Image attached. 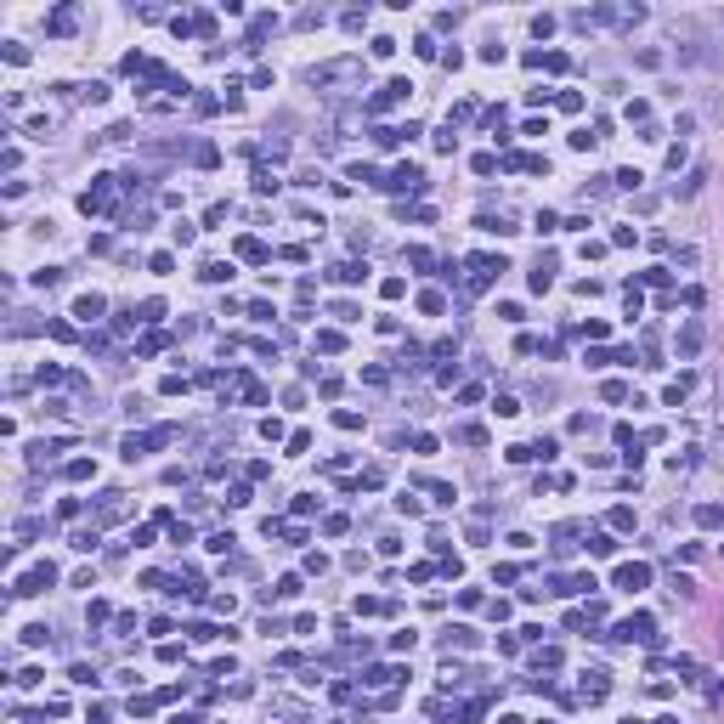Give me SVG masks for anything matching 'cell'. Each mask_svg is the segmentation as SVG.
Here are the masks:
<instances>
[{
    "label": "cell",
    "mask_w": 724,
    "mask_h": 724,
    "mask_svg": "<svg viewBox=\"0 0 724 724\" xmlns=\"http://www.w3.org/2000/svg\"><path fill=\"white\" fill-rule=\"evenodd\" d=\"M79 209H85V216H108V209H113V176H102L91 193H79Z\"/></svg>",
    "instance_id": "cell-1"
},
{
    "label": "cell",
    "mask_w": 724,
    "mask_h": 724,
    "mask_svg": "<svg viewBox=\"0 0 724 724\" xmlns=\"http://www.w3.org/2000/svg\"><path fill=\"white\" fill-rule=\"evenodd\" d=\"M51 577H57V572H51V566H34V572H23V577H17V583H12V594H40V588H46V583H51Z\"/></svg>",
    "instance_id": "cell-2"
},
{
    "label": "cell",
    "mask_w": 724,
    "mask_h": 724,
    "mask_svg": "<svg viewBox=\"0 0 724 724\" xmlns=\"http://www.w3.org/2000/svg\"><path fill=\"white\" fill-rule=\"evenodd\" d=\"M351 74H357V57L328 63V68H312V85H334V79H351Z\"/></svg>",
    "instance_id": "cell-3"
},
{
    "label": "cell",
    "mask_w": 724,
    "mask_h": 724,
    "mask_svg": "<svg viewBox=\"0 0 724 724\" xmlns=\"http://www.w3.org/2000/svg\"><path fill=\"white\" fill-rule=\"evenodd\" d=\"M492 272H504V261H487V255H481V261H470V289H487Z\"/></svg>",
    "instance_id": "cell-4"
},
{
    "label": "cell",
    "mask_w": 724,
    "mask_h": 724,
    "mask_svg": "<svg viewBox=\"0 0 724 724\" xmlns=\"http://www.w3.org/2000/svg\"><path fill=\"white\" fill-rule=\"evenodd\" d=\"M651 583V566H622L617 572V588H645Z\"/></svg>",
    "instance_id": "cell-5"
},
{
    "label": "cell",
    "mask_w": 724,
    "mask_h": 724,
    "mask_svg": "<svg viewBox=\"0 0 724 724\" xmlns=\"http://www.w3.org/2000/svg\"><path fill=\"white\" fill-rule=\"evenodd\" d=\"M617 640H651V617H628L617 628Z\"/></svg>",
    "instance_id": "cell-6"
},
{
    "label": "cell",
    "mask_w": 724,
    "mask_h": 724,
    "mask_svg": "<svg viewBox=\"0 0 724 724\" xmlns=\"http://www.w3.org/2000/svg\"><path fill=\"white\" fill-rule=\"evenodd\" d=\"M74 317H85V323L102 317V294H79V300H74Z\"/></svg>",
    "instance_id": "cell-7"
},
{
    "label": "cell",
    "mask_w": 724,
    "mask_h": 724,
    "mask_svg": "<svg viewBox=\"0 0 724 724\" xmlns=\"http://www.w3.org/2000/svg\"><path fill=\"white\" fill-rule=\"evenodd\" d=\"M419 182H424L419 170H413V164H402V170H391V182H385V187H419Z\"/></svg>",
    "instance_id": "cell-8"
},
{
    "label": "cell",
    "mask_w": 724,
    "mask_h": 724,
    "mask_svg": "<svg viewBox=\"0 0 724 724\" xmlns=\"http://www.w3.org/2000/svg\"><path fill=\"white\" fill-rule=\"evenodd\" d=\"M97 515H102V521H119V515H124V492H108Z\"/></svg>",
    "instance_id": "cell-9"
},
{
    "label": "cell",
    "mask_w": 724,
    "mask_h": 724,
    "mask_svg": "<svg viewBox=\"0 0 724 724\" xmlns=\"http://www.w3.org/2000/svg\"><path fill=\"white\" fill-rule=\"evenodd\" d=\"M334 277H339V283H362L368 266H351V261H346V266H334Z\"/></svg>",
    "instance_id": "cell-10"
},
{
    "label": "cell",
    "mask_w": 724,
    "mask_h": 724,
    "mask_svg": "<svg viewBox=\"0 0 724 724\" xmlns=\"http://www.w3.org/2000/svg\"><path fill=\"white\" fill-rule=\"evenodd\" d=\"M696 521H702V526H718V521H724V509H718V504H702V509H696Z\"/></svg>",
    "instance_id": "cell-11"
},
{
    "label": "cell",
    "mask_w": 724,
    "mask_h": 724,
    "mask_svg": "<svg viewBox=\"0 0 724 724\" xmlns=\"http://www.w3.org/2000/svg\"><path fill=\"white\" fill-rule=\"evenodd\" d=\"M498 724H521V718H498Z\"/></svg>",
    "instance_id": "cell-12"
}]
</instances>
